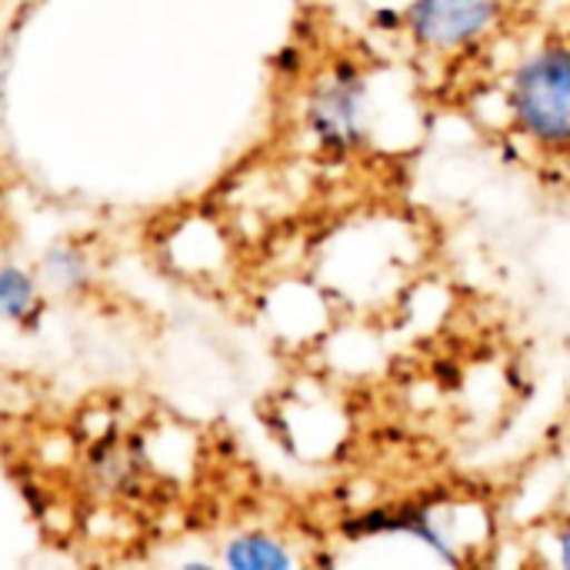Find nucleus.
<instances>
[{
    "label": "nucleus",
    "instance_id": "nucleus-1",
    "mask_svg": "<svg viewBox=\"0 0 570 570\" xmlns=\"http://www.w3.org/2000/svg\"><path fill=\"white\" fill-rule=\"evenodd\" d=\"M514 117L541 144H570V50H544L531 57L511 90Z\"/></svg>",
    "mask_w": 570,
    "mask_h": 570
},
{
    "label": "nucleus",
    "instance_id": "nucleus-2",
    "mask_svg": "<svg viewBox=\"0 0 570 570\" xmlns=\"http://www.w3.org/2000/svg\"><path fill=\"white\" fill-rule=\"evenodd\" d=\"M361 114H364V80L357 77L354 67H337L311 104V124L317 137L334 150H347L361 144L364 137Z\"/></svg>",
    "mask_w": 570,
    "mask_h": 570
},
{
    "label": "nucleus",
    "instance_id": "nucleus-3",
    "mask_svg": "<svg viewBox=\"0 0 570 570\" xmlns=\"http://www.w3.org/2000/svg\"><path fill=\"white\" fill-rule=\"evenodd\" d=\"M498 7L501 0H417L411 7V30L421 43L451 50L488 30Z\"/></svg>",
    "mask_w": 570,
    "mask_h": 570
},
{
    "label": "nucleus",
    "instance_id": "nucleus-4",
    "mask_svg": "<svg viewBox=\"0 0 570 570\" xmlns=\"http://www.w3.org/2000/svg\"><path fill=\"white\" fill-rule=\"evenodd\" d=\"M347 531H351V534H414V538H421L428 548H434L444 561H454L451 548H448L444 538L431 528V518H428L424 511H411V508H404V511H377V514L361 518V521L351 524Z\"/></svg>",
    "mask_w": 570,
    "mask_h": 570
},
{
    "label": "nucleus",
    "instance_id": "nucleus-5",
    "mask_svg": "<svg viewBox=\"0 0 570 570\" xmlns=\"http://www.w3.org/2000/svg\"><path fill=\"white\" fill-rule=\"evenodd\" d=\"M224 561L234 570H284L291 568V554L264 534H244L234 538L224 548Z\"/></svg>",
    "mask_w": 570,
    "mask_h": 570
},
{
    "label": "nucleus",
    "instance_id": "nucleus-6",
    "mask_svg": "<svg viewBox=\"0 0 570 570\" xmlns=\"http://www.w3.org/2000/svg\"><path fill=\"white\" fill-rule=\"evenodd\" d=\"M0 301L10 321L27 317V311L33 307V284L23 271L17 267H3V281H0Z\"/></svg>",
    "mask_w": 570,
    "mask_h": 570
},
{
    "label": "nucleus",
    "instance_id": "nucleus-7",
    "mask_svg": "<svg viewBox=\"0 0 570 570\" xmlns=\"http://www.w3.org/2000/svg\"><path fill=\"white\" fill-rule=\"evenodd\" d=\"M47 271L57 274V284H63V287H67V284H77L80 274H83L80 257L70 254V250H50V254H47Z\"/></svg>",
    "mask_w": 570,
    "mask_h": 570
},
{
    "label": "nucleus",
    "instance_id": "nucleus-8",
    "mask_svg": "<svg viewBox=\"0 0 570 570\" xmlns=\"http://www.w3.org/2000/svg\"><path fill=\"white\" fill-rule=\"evenodd\" d=\"M558 551H561V564L570 568V521L564 524V531L558 534Z\"/></svg>",
    "mask_w": 570,
    "mask_h": 570
}]
</instances>
